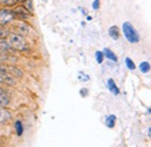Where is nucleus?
I'll use <instances>...</instances> for the list:
<instances>
[{
	"label": "nucleus",
	"mask_w": 151,
	"mask_h": 147,
	"mask_svg": "<svg viewBox=\"0 0 151 147\" xmlns=\"http://www.w3.org/2000/svg\"><path fill=\"white\" fill-rule=\"evenodd\" d=\"M8 44L11 45L12 49L14 50H19V51H24L27 49V43L26 39L22 35L19 34H9L8 35Z\"/></svg>",
	"instance_id": "1"
},
{
	"label": "nucleus",
	"mask_w": 151,
	"mask_h": 147,
	"mask_svg": "<svg viewBox=\"0 0 151 147\" xmlns=\"http://www.w3.org/2000/svg\"><path fill=\"white\" fill-rule=\"evenodd\" d=\"M122 31H123V35L127 38L128 42H130L132 44L139 42V35H138V33L136 31V29L132 27V24L130 22H124V23H123V26H122Z\"/></svg>",
	"instance_id": "2"
},
{
	"label": "nucleus",
	"mask_w": 151,
	"mask_h": 147,
	"mask_svg": "<svg viewBox=\"0 0 151 147\" xmlns=\"http://www.w3.org/2000/svg\"><path fill=\"white\" fill-rule=\"evenodd\" d=\"M13 20H15L14 19V14H13V11L7 9V8H1L0 9V26L8 24Z\"/></svg>",
	"instance_id": "3"
},
{
	"label": "nucleus",
	"mask_w": 151,
	"mask_h": 147,
	"mask_svg": "<svg viewBox=\"0 0 151 147\" xmlns=\"http://www.w3.org/2000/svg\"><path fill=\"white\" fill-rule=\"evenodd\" d=\"M14 14V19H19L21 21H26L32 16V13L24 7V6H19L13 11Z\"/></svg>",
	"instance_id": "4"
},
{
	"label": "nucleus",
	"mask_w": 151,
	"mask_h": 147,
	"mask_svg": "<svg viewBox=\"0 0 151 147\" xmlns=\"http://www.w3.org/2000/svg\"><path fill=\"white\" fill-rule=\"evenodd\" d=\"M9 102H11V98H9V95H8L7 91H5L4 88L0 87V108L8 106Z\"/></svg>",
	"instance_id": "5"
},
{
	"label": "nucleus",
	"mask_w": 151,
	"mask_h": 147,
	"mask_svg": "<svg viewBox=\"0 0 151 147\" xmlns=\"http://www.w3.org/2000/svg\"><path fill=\"white\" fill-rule=\"evenodd\" d=\"M0 83H6V85H9V86H13V85H15V79L6 72L0 73Z\"/></svg>",
	"instance_id": "6"
},
{
	"label": "nucleus",
	"mask_w": 151,
	"mask_h": 147,
	"mask_svg": "<svg viewBox=\"0 0 151 147\" xmlns=\"http://www.w3.org/2000/svg\"><path fill=\"white\" fill-rule=\"evenodd\" d=\"M107 87H108L109 92L112 93L113 95H117L120 93V91H119V88H117V86H116V83H115V81H114L113 79H108L107 80Z\"/></svg>",
	"instance_id": "7"
},
{
	"label": "nucleus",
	"mask_w": 151,
	"mask_h": 147,
	"mask_svg": "<svg viewBox=\"0 0 151 147\" xmlns=\"http://www.w3.org/2000/svg\"><path fill=\"white\" fill-rule=\"evenodd\" d=\"M108 34H109V36L112 37V39H114V41H117L119 37H120V31H119L116 26H112L108 29Z\"/></svg>",
	"instance_id": "8"
},
{
	"label": "nucleus",
	"mask_w": 151,
	"mask_h": 147,
	"mask_svg": "<svg viewBox=\"0 0 151 147\" xmlns=\"http://www.w3.org/2000/svg\"><path fill=\"white\" fill-rule=\"evenodd\" d=\"M12 48H11V45L7 43V42H5L4 39H0V51L1 52H5V54H9V52H12Z\"/></svg>",
	"instance_id": "9"
},
{
	"label": "nucleus",
	"mask_w": 151,
	"mask_h": 147,
	"mask_svg": "<svg viewBox=\"0 0 151 147\" xmlns=\"http://www.w3.org/2000/svg\"><path fill=\"white\" fill-rule=\"evenodd\" d=\"M102 54H104V57H106L107 59H109V60H112V61H117V57H116V55L114 54L111 49H107V48H106V49L102 51Z\"/></svg>",
	"instance_id": "10"
},
{
	"label": "nucleus",
	"mask_w": 151,
	"mask_h": 147,
	"mask_svg": "<svg viewBox=\"0 0 151 147\" xmlns=\"http://www.w3.org/2000/svg\"><path fill=\"white\" fill-rule=\"evenodd\" d=\"M17 27H18V30H19L21 34H28L29 33V26L26 24L23 21L22 22H18L17 23Z\"/></svg>",
	"instance_id": "11"
},
{
	"label": "nucleus",
	"mask_w": 151,
	"mask_h": 147,
	"mask_svg": "<svg viewBox=\"0 0 151 147\" xmlns=\"http://www.w3.org/2000/svg\"><path fill=\"white\" fill-rule=\"evenodd\" d=\"M11 113L8 111L4 110V109H0V123H5V122H8L11 119Z\"/></svg>",
	"instance_id": "12"
},
{
	"label": "nucleus",
	"mask_w": 151,
	"mask_h": 147,
	"mask_svg": "<svg viewBox=\"0 0 151 147\" xmlns=\"http://www.w3.org/2000/svg\"><path fill=\"white\" fill-rule=\"evenodd\" d=\"M24 0H1V2L5 5V6H8V7H11V6H17V5H19L21 2H23Z\"/></svg>",
	"instance_id": "13"
},
{
	"label": "nucleus",
	"mask_w": 151,
	"mask_h": 147,
	"mask_svg": "<svg viewBox=\"0 0 151 147\" xmlns=\"http://www.w3.org/2000/svg\"><path fill=\"white\" fill-rule=\"evenodd\" d=\"M115 119H116V117H115L114 115L108 116V117L106 118V125H107L108 128H114V125H115Z\"/></svg>",
	"instance_id": "14"
},
{
	"label": "nucleus",
	"mask_w": 151,
	"mask_h": 147,
	"mask_svg": "<svg viewBox=\"0 0 151 147\" xmlns=\"http://www.w3.org/2000/svg\"><path fill=\"white\" fill-rule=\"evenodd\" d=\"M139 70L142 73H148L150 71V64L148 61H143L141 65H139Z\"/></svg>",
	"instance_id": "15"
},
{
	"label": "nucleus",
	"mask_w": 151,
	"mask_h": 147,
	"mask_svg": "<svg viewBox=\"0 0 151 147\" xmlns=\"http://www.w3.org/2000/svg\"><path fill=\"white\" fill-rule=\"evenodd\" d=\"M124 63H126V66H127V69H129V70H132V71L136 69V65H135V63L132 61L130 58H128V57H127V58L124 59Z\"/></svg>",
	"instance_id": "16"
},
{
	"label": "nucleus",
	"mask_w": 151,
	"mask_h": 147,
	"mask_svg": "<svg viewBox=\"0 0 151 147\" xmlns=\"http://www.w3.org/2000/svg\"><path fill=\"white\" fill-rule=\"evenodd\" d=\"M9 35V30L8 29H6V28H2V27H0V39H4V38H6V37Z\"/></svg>",
	"instance_id": "17"
},
{
	"label": "nucleus",
	"mask_w": 151,
	"mask_h": 147,
	"mask_svg": "<svg viewBox=\"0 0 151 147\" xmlns=\"http://www.w3.org/2000/svg\"><path fill=\"white\" fill-rule=\"evenodd\" d=\"M15 130H17L18 136H21V134H22V132H23V126H22V123H21L20 121L15 122Z\"/></svg>",
	"instance_id": "18"
},
{
	"label": "nucleus",
	"mask_w": 151,
	"mask_h": 147,
	"mask_svg": "<svg viewBox=\"0 0 151 147\" xmlns=\"http://www.w3.org/2000/svg\"><path fill=\"white\" fill-rule=\"evenodd\" d=\"M95 59H96V61L99 64L102 63V60H104V54H102V51H96L95 52Z\"/></svg>",
	"instance_id": "19"
},
{
	"label": "nucleus",
	"mask_w": 151,
	"mask_h": 147,
	"mask_svg": "<svg viewBox=\"0 0 151 147\" xmlns=\"http://www.w3.org/2000/svg\"><path fill=\"white\" fill-rule=\"evenodd\" d=\"M23 2H24V5H23V6H24V7H26V8H27V9H28L30 13H32V12H33V5H32V0H24Z\"/></svg>",
	"instance_id": "20"
},
{
	"label": "nucleus",
	"mask_w": 151,
	"mask_h": 147,
	"mask_svg": "<svg viewBox=\"0 0 151 147\" xmlns=\"http://www.w3.org/2000/svg\"><path fill=\"white\" fill-rule=\"evenodd\" d=\"M78 79H79L80 81H87V80H90V76L86 73H84V72H80L79 75H78Z\"/></svg>",
	"instance_id": "21"
},
{
	"label": "nucleus",
	"mask_w": 151,
	"mask_h": 147,
	"mask_svg": "<svg viewBox=\"0 0 151 147\" xmlns=\"http://www.w3.org/2000/svg\"><path fill=\"white\" fill-rule=\"evenodd\" d=\"M9 70L12 71V73H13V75H17V76H22V72L20 71V70H18V69H15V67H13V66H11L9 67Z\"/></svg>",
	"instance_id": "22"
},
{
	"label": "nucleus",
	"mask_w": 151,
	"mask_h": 147,
	"mask_svg": "<svg viewBox=\"0 0 151 147\" xmlns=\"http://www.w3.org/2000/svg\"><path fill=\"white\" fill-rule=\"evenodd\" d=\"M92 7H93L94 11H98L99 7H100V0H94L93 4H92Z\"/></svg>",
	"instance_id": "23"
},
{
	"label": "nucleus",
	"mask_w": 151,
	"mask_h": 147,
	"mask_svg": "<svg viewBox=\"0 0 151 147\" xmlns=\"http://www.w3.org/2000/svg\"><path fill=\"white\" fill-rule=\"evenodd\" d=\"M7 54H5V52H1L0 51V61H5V60H7Z\"/></svg>",
	"instance_id": "24"
},
{
	"label": "nucleus",
	"mask_w": 151,
	"mask_h": 147,
	"mask_svg": "<svg viewBox=\"0 0 151 147\" xmlns=\"http://www.w3.org/2000/svg\"><path fill=\"white\" fill-rule=\"evenodd\" d=\"M87 92H88V89H87V88H83V89H80V95H81V96H84V97H85V96H87Z\"/></svg>",
	"instance_id": "25"
},
{
	"label": "nucleus",
	"mask_w": 151,
	"mask_h": 147,
	"mask_svg": "<svg viewBox=\"0 0 151 147\" xmlns=\"http://www.w3.org/2000/svg\"><path fill=\"white\" fill-rule=\"evenodd\" d=\"M5 72H7V70H6V67H2V66L0 65V73H5Z\"/></svg>",
	"instance_id": "26"
},
{
	"label": "nucleus",
	"mask_w": 151,
	"mask_h": 147,
	"mask_svg": "<svg viewBox=\"0 0 151 147\" xmlns=\"http://www.w3.org/2000/svg\"><path fill=\"white\" fill-rule=\"evenodd\" d=\"M42 1H43V2H47V1H48V0H42Z\"/></svg>",
	"instance_id": "27"
}]
</instances>
